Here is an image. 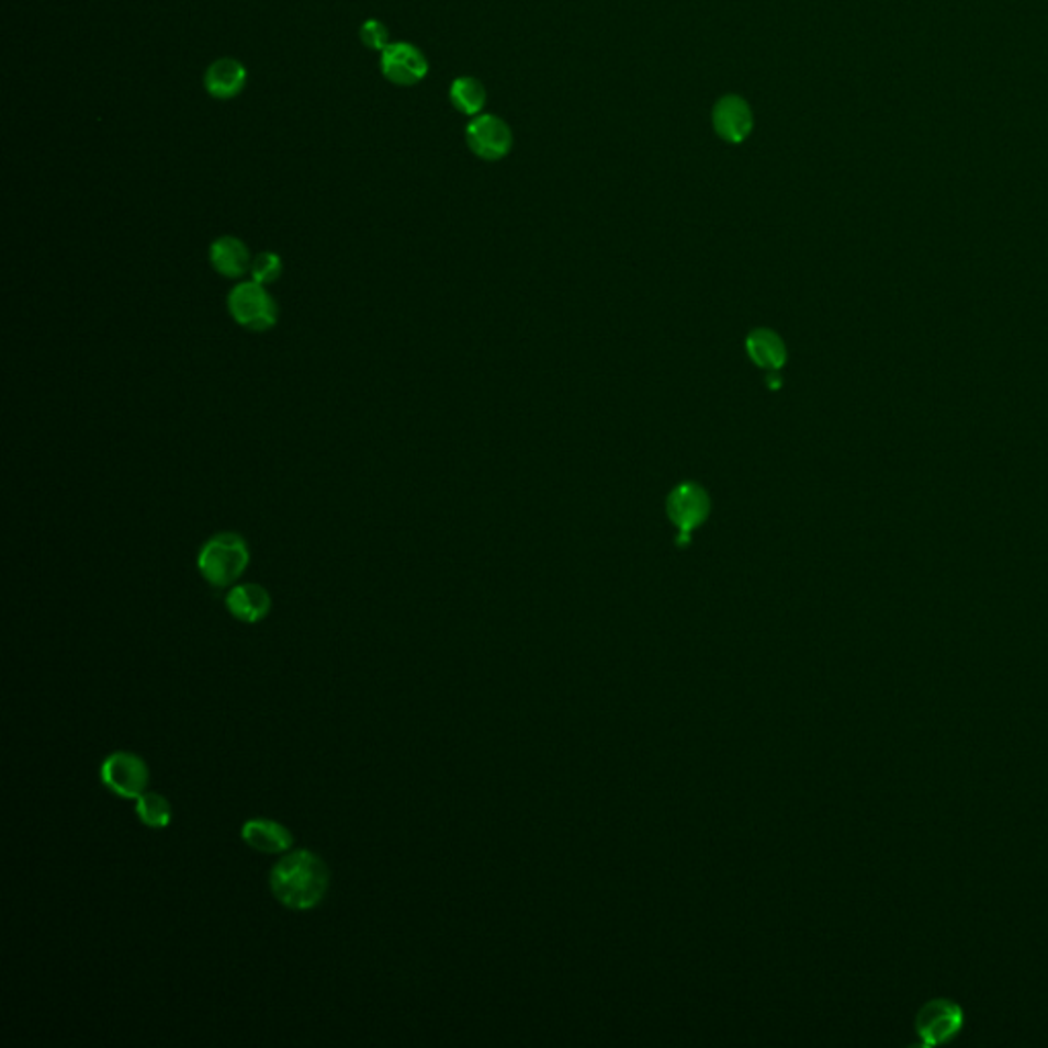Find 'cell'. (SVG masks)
<instances>
[{"instance_id": "cell-14", "label": "cell", "mask_w": 1048, "mask_h": 1048, "mask_svg": "<svg viewBox=\"0 0 1048 1048\" xmlns=\"http://www.w3.org/2000/svg\"><path fill=\"white\" fill-rule=\"evenodd\" d=\"M747 352L756 365L778 371L787 361V349L782 340L773 330H756L747 336Z\"/></svg>"}, {"instance_id": "cell-1", "label": "cell", "mask_w": 1048, "mask_h": 1048, "mask_svg": "<svg viewBox=\"0 0 1048 1048\" xmlns=\"http://www.w3.org/2000/svg\"><path fill=\"white\" fill-rule=\"evenodd\" d=\"M330 870L318 854L295 850L283 856L271 872V891L289 910L305 912L328 893Z\"/></svg>"}, {"instance_id": "cell-18", "label": "cell", "mask_w": 1048, "mask_h": 1048, "mask_svg": "<svg viewBox=\"0 0 1048 1048\" xmlns=\"http://www.w3.org/2000/svg\"><path fill=\"white\" fill-rule=\"evenodd\" d=\"M361 42L365 44L369 49H380L383 52L385 47L390 46V31L387 27L377 21V19H369L363 25H361Z\"/></svg>"}, {"instance_id": "cell-4", "label": "cell", "mask_w": 1048, "mask_h": 1048, "mask_svg": "<svg viewBox=\"0 0 1048 1048\" xmlns=\"http://www.w3.org/2000/svg\"><path fill=\"white\" fill-rule=\"evenodd\" d=\"M965 1026V1012L953 1000H929L915 1016V1034L922 1047H940L957 1038Z\"/></svg>"}, {"instance_id": "cell-16", "label": "cell", "mask_w": 1048, "mask_h": 1048, "mask_svg": "<svg viewBox=\"0 0 1048 1048\" xmlns=\"http://www.w3.org/2000/svg\"><path fill=\"white\" fill-rule=\"evenodd\" d=\"M136 813L139 821L148 827H167L172 820V807L168 803L167 797L158 792H144L136 799Z\"/></svg>"}, {"instance_id": "cell-12", "label": "cell", "mask_w": 1048, "mask_h": 1048, "mask_svg": "<svg viewBox=\"0 0 1048 1048\" xmlns=\"http://www.w3.org/2000/svg\"><path fill=\"white\" fill-rule=\"evenodd\" d=\"M248 72L244 68L243 61L234 58H219L213 61L212 66L205 72V89L215 97V99H234L243 92L246 87Z\"/></svg>"}, {"instance_id": "cell-5", "label": "cell", "mask_w": 1048, "mask_h": 1048, "mask_svg": "<svg viewBox=\"0 0 1048 1048\" xmlns=\"http://www.w3.org/2000/svg\"><path fill=\"white\" fill-rule=\"evenodd\" d=\"M103 785L122 799H137L150 782V768L144 758L132 752H115L101 766Z\"/></svg>"}, {"instance_id": "cell-3", "label": "cell", "mask_w": 1048, "mask_h": 1048, "mask_svg": "<svg viewBox=\"0 0 1048 1048\" xmlns=\"http://www.w3.org/2000/svg\"><path fill=\"white\" fill-rule=\"evenodd\" d=\"M228 309L236 324L250 333H267L279 319L273 295L257 281H243L229 291Z\"/></svg>"}, {"instance_id": "cell-17", "label": "cell", "mask_w": 1048, "mask_h": 1048, "mask_svg": "<svg viewBox=\"0 0 1048 1048\" xmlns=\"http://www.w3.org/2000/svg\"><path fill=\"white\" fill-rule=\"evenodd\" d=\"M250 274L260 285H271L283 274V259L277 252H260L257 259H252Z\"/></svg>"}, {"instance_id": "cell-2", "label": "cell", "mask_w": 1048, "mask_h": 1048, "mask_svg": "<svg viewBox=\"0 0 1048 1048\" xmlns=\"http://www.w3.org/2000/svg\"><path fill=\"white\" fill-rule=\"evenodd\" d=\"M248 563L250 549L236 532H219L199 551V572L213 588L234 586L243 577Z\"/></svg>"}, {"instance_id": "cell-15", "label": "cell", "mask_w": 1048, "mask_h": 1048, "mask_svg": "<svg viewBox=\"0 0 1048 1048\" xmlns=\"http://www.w3.org/2000/svg\"><path fill=\"white\" fill-rule=\"evenodd\" d=\"M449 97L457 111L465 115H477L486 105V89L477 78L473 77L457 78L451 84Z\"/></svg>"}, {"instance_id": "cell-7", "label": "cell", "mask_w": 1048, "mask_h": 1048, "mask_svg": "<svg viewBox=\"0 0 1048 1048\" xmlns=\"http://www.w3.org/2000/svg\"><path fill=\"white\" fill-rule=\"evenodd\" d=\"M381 70L397 87H414L428 75V60L418 47L395 42L381 52Z\"/></svg>"}, {"instance_id": "cell-13", "label": "cell", "mask_w": 1048, "mask_h": 1048, "mask_svg": "<svg viewBox=\"0 0 1048 1048\" xmlns=\"http://www.w3.org/2000/svg\"><path fill=\"white\" fill-rule=\"evenodd\" d=\"M243 839L255 850L267 854H283L293 846V836L285 825L271 820H252L244 823Z\"/></svg>"}, {"instance_id": "cell-6", "label": "cell", "mask_w": 1048, "mask_h": 1048, "mask_svg": "<svg viewBox=\"0 0 1048 1048\" xmlns=\"http://www.w3.org/2000/svg\"><path fill=\"white\" fill-rule=\"evenodd\" d=\"M709 510H711L709 494L697 484L686 482L669 494L668 517L683 534V539H678L680 545L688 541V534L695 527L705 522V518L709 517Z\"/></svg>"}, {"instance_id": "cell-8", "label": "cell", "mask_w": 1048, "mask_h": 1048, "mask_svg": "<svg viewBox=\"0 0 1048 1048\" xmlns=\"http://www.w3.org/2000/svg\"><path fill=\"white\" fill-rule=\"evenodd\" d=\"M512 129L494 115H480L467 125V144L484 160H500L512 148Z\"/></svg>"}, {"instance_id": "cell-11", "label": "cell", "mask_w": 1048, "mask_h": 1048, "mask_svg": "<svg viewBox=\"0 0 1048 1048\" xmlns=\"http://www.w3.org/2000/svg\"><path fill=\"white\" fill-rule=\"evenodd\" d=\"M210 262L215 273L226 279H240L250 271V250L236 236H222L210 246Z\"/></svg>"}, {"instance_id": "cell-9", "label": "cell", "mask_w": 1048, "mask_h": 1048, "mask_svg": "<svg viewBox=\"0 0 1048 1048\" xmlns=\"http://www.w3.org/2000/svg\"><path fill=\"white\" fill-rule=\"evenodd\" d=\"M713 125L717 136L731 144H742L754 129L752 106L742 97H723L713 109Z\"/></svg>"}, {"instance_id": "cell-10", "label": "cell", "mask_w": 1048, "mask_h": 1048, "mask_svg": "<svg viewBox=\"0 0 1048 1048\" xmlns=\"http://www.w3.org/2000/svg\"><path fill=\"white\" fill-rule=\"evenodd\" d=\"M273 607L271 594L259 584H240L229 588L226 596V608L232 617L243 623H259L269 617Z\"/></svg>"}]
</instances>
